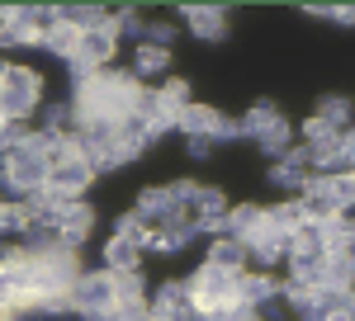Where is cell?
<instances>
[{
  "label": "cell",
  "instance_id": "obj_1",
  "mask_svg": "<svg viewBox=\"0 0 355 321\" xmlns=\"http://www.w3.org/2000/svg\"><path fill=\"white\" fill-rule=\"evenodd\" d=\"M0 185H5V194H15V203H33L48 189V160L33 156L19 142L10 156H0Z\"/></svg>",
  "mask_w": 355,
  "mask_h": 321
},
{
  "label": "cell",
  "instance_id": "obj_2",
  "mask_svg": "<svg viewBox=\"0 0 355 321\" xmlns=\"http://www.w3.org/2000/svg\"><path fill=\"white\" fill-rule=\"evenodd\" d=\"M24 274H28V284H33L43 297H53V293H71V284L81 279L85 269H81V260H76L71 246H53V250L33 255V265H28Z\"/></svg>",
  "mask_w": 355,
  "mask_h": 321
},
{
  "label": "cell",
  "instance_id": "obj_3",
  "mask_svg": "<svg viewBox=\"0 0 355 321\" xmlns=\"http://www.w3.org/2000/svg\"><path fill=\"white\" fill-rule=\"evenodd\" d=\"M38 109H43V80H38V71L10 62V76L0 80V113L24 123L28 113H38Z\"/></svg>",
  "mask_w": 355,
  "mask_h": 321
},
{
  "label": "cell",
  "instance_id": "obj_4",
  "mask_svg": "<svg viewBox=\"0 0 355 321\" xmlns=\"http://www.w3.org/2000/svg\"><path fill=\"white\" fill-rule=\"evenodd\" d=\"M67 297H71V312H81V317H90V321H114V302H119V293H114V274L110 269H90V274H81Z\"/></svg>",
  "mask_w": 355,
  "mask_h": 321
},
{
  "label": "cell",
  "instance_id": "obj_5",
  "mask_svg": "<svg viewBox=\"0 0 355 321\" xmlns=\"http://www.w3.org/2000/svg\"><path fill=\"white\" fill-rule=\"evenodd\" d=\"M237 279H242V274H227V269L199 265L190 279H185V284H190V297H194V312L232 307V302H237Z\"/></svg>",
  "mask_w": 355,
  "mask_h": 321
},
{
  "label": "cell",
  "instance_id": "obj_6",
  "mask_svg": "<svg viewBox=\"0 0 355 321\" xmlns=\"http://www.w3.org/2000/svg\"><path fill=\"white\" fill-rule=\"evenodd\" d=\"M90 180H95V165L81 156V152H71V156H62L48 165V199L53 203H71V199H81L85 189H90Z\"/></svg>",
  "mask_w": 355,
  "mask_h": 321
},
{
  "label": "cell",
  "instance_id": "obj_7",
  "mask_svg": "<svg viewBox=\"0 0 355 321\" xmlns=\"http://www.w3.org/2000/svg\"><path fill=\"white\" fill-rule=\"evenodd\" d=\"M114 53H119V33H114V15H110L100 28H85V33H81V43H76V57H71V62H81V66H90V71H110Z\"/></svg>",
  "mask_w": 355,
  "mask_h": 321
},
{
  "label": "cell",
  "instance_id": "obj_8",
  "mask_svg": "<svg viewBox=\"0 0 355 321\" xmlns=\"http://www.w3.org/2000/svg\"><path fill=\"white\" fill-rule=\"evenodd\" d=\"M57 227H62V246L81 250V241L90 237V227H95V213H90V203H85V199H71V203H62V208H57Z\"/></svg>",
  "mask_w": 355,
  "mask_h": 321
},
{
  "label": "cell",
  "instance_id": "obj_9",
  "mask_svg": "<svg viewBox=\"0 0 355 321\" xmlns=\"http://www.w3.org/2000/svg\"><path fill=\"white\" fill-rule=\"evenodd\" d=\"M152 312H157V317H171V321H190V317H194L190 284H180V279H166L162 288L152 293Z\"/></svg>",
  "mask_w": 355,
  "mask_h": 321
},
{
  "label": "cell",
  "instance_id": "obj_10",
  "mask_svg": "<svg viewBox=\"0 0 355 321\" xmlns=\"http://www.w3.org/2000/svg\"><path fill=\"white\" fill-rule=\"evenodd\" d=\"M194 237H199V227H194V213L185 208V213L166 217L162 227H152V241H147V246H152V250H166V255H171V250H180V246H190Z\"/></svg>",
  "mask_w": 355,
  "mask_h": 321
},
{
  "label": "cell",
  "instance_id": "obj_11",
  "mask_svg": "<svg viewBox=\"0 0 355 321\" xmlns=\"http://www.w3.org/2000/svg\"><path fill=\"white\" fill-rule=\"evenodd\" d=\"M327 269H331L327 250H289V279H299L308 288H327Z\"/></svg>",
  "mask_w": 355,
  "mask_h": 321
},
{
  "label": "cell",
  "instance_id": "obj_12",
  "mask_svg": "<svg viewBox=\"0 0 355 321\" xmlns=\"http://www.w3.org/2000/svg\"><path fill=\"white\" fill-rule=\"evenodd\" d=\"M190 213H194V227H199V232H223V222H227V199H223L218 189L199 185Z\"/></svg>",
  "mask_w": 355,
  "mask_h": 321
},
{
  "label": "cell",
  "instance_id": "obj_13",
  "mask_svg": "<svg viewBox=\"0 0 355 321\" xmlns=\"http://www.w3.org/2000/svg\"><path fill=\"white\" fill-rule=\"evenodd\" d=\"M133 213L142 217L147 227H162L166 217L185 213V208L175 203V194H171V185H166V189H142V194H137V203H133Z\"/></svg>",
  "mask_w": 355,
  "mask_h": 321
},
{
  "label": "cell",
  "instance_id": "obj_14",
  "mask_svg": "<svg viewBox=\"0 0 355 321\" xmlns=\"http://www.w3.org/2000/svg\"><path fill=\"white\" fill-rule=\"evenodd\" d=\"M180 15H185V24H190L199 38H209V43H223V38H227V10H223V5H185Z\"/></svg>",
  "mask_w": 355,
  "mask_h": 321
},
{
  "label": "cell",
  "instance_id": "obj_15",
  "mask_svg": "<svg viewBox=\"0 0 355 321\" xmlns=\"http://www.w3.org/2000/svg\"><path fill=\"white\" fill-rule=\"evenodd\" d=\"M266 217H270V208H261V203H237V208H227V222H223V237L232 241H251L261 227H266Z\"/></svg>",
  "mask_w": 355,
  "mask_h": 321
},
{
  "label": "cell",
  "instance_id": "obj_16",
  "mask_svg": "<svg viewBox=\"0 0 355 321\" xmlns=\"http://www.w3.org/2000/svg\"><path fill=\"white\" fill-rule=\"evenodd\" d=\"M275 297H279V284L266 269H246L242 279H237V302H246V307H266Z\"/></svg>",
  "mask_w": 355,
  "mask_h": 321
},
{
  "label": "cell",
  "instance_id": "obj_17",
  "mask_svg": "<svg viewBox=\"0 0 355 321\" xmlns=\"http://www.w3.org/2000/svg\"><path fill=\"white\" fill-rule=\"evenodd\" d=\"M246 250H251L261 265L270 269V265H279V260H289V237H279V232L270 227V217H266V227H261L256 237L246 241Z\"/></svg>",
  "mask_w": 355,
  "mask_h": 321
},
{
  "label": "cell",
  "instance_id": "obj_18",
  "mask_svg": "<svg viewBox=\"0 0 355 321\" xmlns=\"http://www.w3.org/2000/svg\"><path fill=\"white\" fill-rule=\"evenodd\" d=\"M246 260H251V250H246L242 241H232V237H218V241H214V250H209V260H204V265H214V269H227V274H246Z\"/></svg>",
  "mask_w": 355,
  "mask_h": 321
},
{
  "label": "cell",
  "instance_id": "obj_19",
  "mask_svg": "<svg viewBox=\"0 0 355 321\" xmlns=\"http://www.w3.org/2000/svg\"><path fill=\"white\" fill-rule=\"evenodd\" d=\"M237 123H242V137H261V133H270V128H279V123H284V113H279L270 100H261V104L246 109Z\"/></svg>",
  "mask_w": 355,
  "mask_h": 321
},
{
  "label": "cell",
  "instance_id": "obj_20",
  "mask_svg": "<svg viewBox=\"0 0 355 321\" xmlns=\"http://www.w3.org/2000/svg\"><path fill=\"white\" fill-rule=\"evenodd\" d=\"M76 43H81V28H71L67 19H57V24L43 33V48H48L53 57H62V62H71V57H76Z\"/></svg>",
  "mask_w": 355,
  "mask_h": 321
},
{
  "label": "cell",
  "instance_id": "obj_21",
  "mask_svg": "<svg viewBox=\"0 0 355 321\" xmlns=\"http://www.w3.org/2000/svg\"><path fill=\"white\" fill-rule=\"evenodd\" d=\"M303 222H308V213H303L299 199H284V203H275V208H270V227L279 232V237H289V241H294V232H299Z\"/></svg>",
  "mask_w": 355,
  "mask_h": 321
},
{
  "label": "cell",
  "instance_id": "obj_22",
  "mask_svg": "<svg viewBox=\"0 0 355 321\" xmlns=\"http://www.w3.org/2000/svg\"><path fill=\"white\" fill-rule=\"evenodd\" d=\"M137 250H142V246L114 237L110 246H105V269H110V274H133V269H137Z\"/></svg>",
  "mask_w": 355,
  "mask_h": 321
},
{
  "label": "cell",
  "instance_id": "obj_23",
  "mask_svg": "<svg viewBox=\"0 0 355 321\" xmlns=\"http://www.w3.org/2000/svg\"><path fill=\"white\" fill-rule=\"evenodd\" d=\"M57 19H67L71 28H81V33H85V28H100L110 15H105L100 5H57Z\"/></svg>",
  "mask_w": 355,
  "mask_h": 321
},
{
  "label": "cell",
  "instance_id": "obj_24",
  "mask_svg": "<svg viewBox=\"0 0 355 321\" xmlns=\"http://www.w3.org/2000/svg\"><path fill=\"white\" fill-rule=\"evenodd\" d=\"M166 66H171V53H166V48H142V43H137V57H133V76L137 80L162 76Z\"/></svg>",
  "mask_w": 355,
  "mask_h": 321
},
{
  "label": "cell",
  "instance_id": "obj_25",
  "mask_svg": "<svg viewBox=\"0 0 355 321\" xmlns=\"http://www.w3.org/2000/svg\"><path fill=\"white\" fill-rule=\"evenodd\" d=\"M327 194H331V203H336V213H351L355 208V170H336Z\"/></svg>",
  "mask_w": 355,
  "mask_h": 321
},
{
  "label": "cell",
  "instance_id": "obj_26",
  "mask_svg": "<svg viewBox=\"0 0 355 321\" xmlns=\"http://www.w3.org/2000/svg\"><path fill=\"white\" fill-rule=\"evenodd\" d=\"M28 217H33V208L28 203H0V237H24L28 232Z\"/></svg>",
  "mask_w": 355,
  "mask_h": 321
},
{
  "label": "cell",
  "instance_id": "obj_27",
  "mask_svg": "<svg viewBox=\"0 0 355 321\" xmlns=\"http://www.w3.org/2000/svg\"><path fill=\"white\" fill-rule=\"evenodd\" d=\"M318 118L346 133V123H351V100H341V95H327V100H318Z\"/></svg>",
  "mask_w": 355,
  "mask_h": 321
},
{
  "label": "cell",
  "instance_id": "obj_28",
  "mask_svg": "<svg viewBox=\"0 0 355 321\" xmlns=\"http://www.w3.org/2000/svg\"><path fill=\"white\" fill-rule=\"evenodd\" d=\"M270 185H279V189H299V194H303V185H308V170H299V165H289V160H275V170H270Z\"/></svg>",
  "mask_w": 355,
  "mask_h": 321
},
{
  "label": "cell",
  "instance_id": "obj_29",
  "mask_svg": "<svg viewBox=\"0 0 355 321\" xmlns=\"http://www.w3.org/2000/svg\"><path fill=\"white\" fill-rule=\"evenodd\" d=\"M256 142H261V152H266V156L284 160V156H289V123H279V128H270V133H261Z\"/></svg>",
  "mask_w": 355,
  "mask_h": 321
},
{
  "label": "cell",
  "instance_id": "obj_30",
  "mask_svg": "<svg viewBox=\"0 0 355 321\" xmlns=\"http://www.w3.org/2000/svg\"><path fill=\"white\" fill-rule=\"evenodd\" d=\"M303 137H308V147H322V142H336V137H341V128H331V123H322V118L313 113V118L303 123Z\"/></svg>",
  "mask_w": 355,
  "mask_h": 321
},
{
  "label": "cell",
  "instance_id": "obj_31",
  "mask_svg": "<svg viewBox=\"0 0 355 321\" xmlns=\"http://www.w3.org/2000/svg\"><path fill=\"white\" fill-rule=\"evenodd\" d=\"M308 15H318V19H336V24H355V5H308Z\"/></svg>",
  "mask_w": 355,
  "mask_h": 321
},
{
  "label": "cell",
  "instance_id": "obj_32",
  "mask_svg": "<svg viewBox=\"0 0 355 321\" xmlns=\"http://www.w3.org/2000/svg\"><path fill=\"white\" fill-rule=\"evenodd\" d=\"M171 33H175L171 24H147L142 28V48H166L171 53Z\"/></svg>",
  "mask_w": 355,
  "mask_h": 321
},
{
  "label": "cell",
  "instance_id": "obj_33",
  "mask_svg": "<svg viewBox=\"0 0 355 321\" xmlns=\"http://www.w3.org/2000/svg\"><path fill=\"white\" fill-rule=\"evenodd\" d=\"M142 19H137V10H119L114 15V33H133V38H142Z\"/></svg>",
  "mask_w": 355,
  "mask_h": 321
},
{
  "label": "cell",
  "instance_id": "obj_34",
  "mask_svg": "<svg viewBox=\"0 0 355 321\" xmlns=\"http://www.w3.org/2000/svg\"><path fill=\"white\" fill-rule=\"evenodd\" d=\"M341 165L355 170V133H351V128H346V142H341Z\"/></svg>",
  "mask_w": 355,
  "mask_h": 321
},
{
  "label": "cell",
  "instance_id": "obj_35",
  "mask_svg": "<svg viewBox=\"0 0 355 321\" xmlns=\"http://www.w3.org/2000/svg\"><path fill=\"white\" fill-rule=\"evenodd\" d=\"M209 147H214L209 137H190V156H209Z\"/></svg>",
  "mask_w": 355,
  "mask_h": 321
},
{
  "label": "cell",
  "instance_id": "obj_36",
  "mask_svg": "<svg viewBox=\"0 0 355 321\" xmlns=\"http://www.w3.org/2000/svg\"><path fill=\"white\" fill-rule=\"evenodd\" d=\"M341 312L355 321V288H346V293H341Z\"/></svg>",
  "mask_w": 355,
  "mask_h": 321
},
{
  "label": "cell",
  "instance_id": "obj_37",
  "mask_svg": "<svg viewBox=\"0 0 355 321\" xmlns=\"http://www.w3.org/2000/svg\"><path fill=\"white\" fill-rule=\"evenodd\" d=\"M0 321H19V312H5V307H0Z\"/></svg>",
  "mask_w": 355,
  "mask_h": 321
},
{
  "label": "cell",
  "instance_id": "obj_38",
  "mask_svg": "<svg viewBox=\"0 0 355 321\" xmlns=\"http://www.w3.org/2000/svg\"><path fill=\"white\" fill-rule=\"evenodd\" d=\"M142 321H171V317H157V312H147V317H142Z\"/></svg>",
  "mask_w": 355,
  "mask_h": 321
},
{
  "label": "cell",
  "instance_id": "obj_39",
  "mask_svg": "<svg viewBox=\"0 0 355 321\" xmlns=\"http://www.w3.org/2000/svg\"><path fill=\"white\" fill-rule=\"evenodd\" d=\"M5 76H10V62H0V80H5Z\"/></svg>",
  "mask_w": 355,
  "mask_h": 321
},
{
  "label": "cell",
  "instance_id": "obj_40",
  "mask_svg": "<svg viewBox=\"0 0 355 321\" xmlns=\"http://www.w3.org/2000/svg\"><path fill=\"white\" fill-rule=\"evenodd\" d=\"M0 203H5V199H0Z\"/></svg>",
  "mask_w": 355,
  "mask_h": 321
}]
</instances>
